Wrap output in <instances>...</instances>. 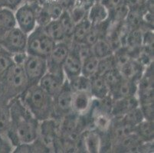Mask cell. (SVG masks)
I'll return each instance as SVG.
<instances>
[{
  "label": "cell",
  "instance_id": "1",
  "mask_svg": "<svg viewBox=\"0 0 154 153\" xmlns=\"http://www.w3.org/2000/svg\"><path fill=\"white\" fill-rule=\"evenodd\" d=\"M11 123L6 135L12 145L32 143L38 138L39 121L24 106L19 97L9 102Z\"/></svg>",
  "mask_w": 154,
  "mask_h": 153
},
{
  "label": "cell",
  "instance_id": "2",
  "mask_svg": "<svg viewBox=\"0 0 154 153\" xmlns=\"http://www.w3.org/2000/svg\"><path fill=\"white\" fill-rule=\"evenodd\" d=\"M18 97L39 122L54 118L53 98L38 84L28 87Z\"/></svg>",
  "mask_w": 154,
  "mask_h": 153
},
{
  "label": "cell",
  "instance_id": "3",
  "mask_svg": "<svg viewBox=\"0 0 154 153\" xmlns=\"http://www.w3.org/2000/svg\"><path fill=\"white\" fill-rule=\"evenodd\" d=\"M29 87L23 67L15 63L0 78V99L7 101L20 96Z\"/></svg>",
  "mask_w": 154,
  "mask_h": 153
},
{
  "label": "cell",
  "instance_id": "4",
  "mask_svg": "<svg viewBox=\"0 0 154 153\" xmlns=\"http://www.w3.org/2000/svg\"><path fill=\"white\" fill-rule=\"evenodd\" d=\"M55 45V42L48 35L43 27L37 25L28 35L26 53L47 59Z\"/></svg>",
  "mask_w": 154,
  "mask_h": 153
},
{
  "label": "cell",
  "instance_id": "5",
  "mask_svg": "<svg viewBox=\"0 0 154 153\" xmlns=\"http://www.w3.org/2000/svg\"><path fill=\"white\" fill-rule=\"evenodd\" d=\"M39 6L41 5L24 2L14 12L16 26L27 35L37 26L36 15Z\"/></svg>",
  "mask_w": 154,
  "mask_h": 153
},
{
  "label": "cell",
  "instance_id": "6",
  "mask_svg": "<svg viewBox=\"0 0 154 153\" xmlns=\"http://www.w3.org/2000/svg\"><path fill=\"white\" fill-rule=\"evenodd\" d=\"M28 35L16 26L0 38V44L9 54L26 52Z\"/></svg>",
  "mask_w": 154,
  "mask_h": 153
},
{
  "label": "cell",
  "instance_id": "7",
  "mask_svg": "<svg viewBox=\"0 0 154 153\" xmlns=\"http://www.w3.org/2000/svg\"><path fill=\"white\" fill-rule=\"evenodd\" d=\"M29 86L38 84L43 76L48 71L47 59L28 54L22 64Z\"/></svg>",
  "mask_w": 154,
  "mask_h": 153
},
{
  "label": "cell",
  "instance_id": "8",
  "mask_svg": "<svg viewBox=\"0 0 154 153\" xmlns=\"http://www.w3.org/2000/svg\"><path fill=\"white\" fill-rule=\"evenodd\" d=\"M73 93L74 92L70 87L68 81L65 79L61 90L53 99L54 119L60 120L64 116L72 113Z\"/></svg>",
  "mask_w": 154,
  "mask_h": 153
},
{
  "label": "cell",
  "instance_id": "9",
  "mask_svg": "<svg viewBox=\"0 0 154 153\" xmlns=\"http://www.w3.org/2000/svg\"><path fill=\"white\" fill-rule=\"evenodd\" d=\"M71 49V43L61 41L55 43L54 48L47 58L48 71L56 74H64L62 66Z\"/></svg>",
  "mask_w": 154,
  "mask_h": 153
},
{
  "label": "cell",
  "instance_id": "10",
  "mask_svg": "<svg viewBox=\"0 0 154 153\" xmlns=\"http://www.w3.org/2000/svg\"><path fill=\"white\" fill-rule=\"evenodd\" d=\"M58 137V125L56 120L51 118L41 121L38 126V139L47 147L50 151H55L56 141Z\"/></svg>",
  "mask_w": 154,
  "mask_h": 153
},
{
  "label": "cell",
  "instance_id": "11",
  "mask_svg": "<svg viewBox=\"0 0 154 153\" xmlns=\"http://www.w3.org/2000/svg\"><path fill=\"white\" fill-rule=\"evenodd\" d=\"M65 79L66 78L64 74H56L47 71L39 81L38 85L54 99L62 88Z\"/></svg>",
  "mask_w": 154,
  "mask_h": 153
},
{
  "label": "cell",
  "instance_id": "12",
  "mask_svg": "<svg viewBox=\"0 0 154 153\" xmlns=\"http://www.w3.org/2000/svg\"><path fill=\"white\" fill-rule=\"evenodd\" d=\"M140 106L139 101L136 96L114 99L113 101L111 109V116L113 118H120L127 112Z\"/></svg>",
  "mask_w": 154,
  "mask_h": 153
},
{
  "label": "cell",
  "instance_id": "13",
  "mask_svg": "<svg viewBox=\"0 0 154 153\" xmlns=\"http://www.w3.org/2000/svg\"><path fill=\"white\" fill-rule=\"evenodd\" d=\"M82 61L75 50L71 47L70 52L67 56L62 66L63 72L65 78L69 80L80 75L82 73Z\"/></svg>",
  "mask_w": 154,
  "mask_h": 153
},
{
  "label": "cell",
  "instance_id": "14",
  "mask_svg": "<svg viewBox=\"0 0 154 153\" xmlns=\"http://www.w3.org/2000/svg\"><path fill=\"white\" fill-rule=\"evenodd\" d=\"M137 91V81L123 78L117 86L110 91V95L112 99L114 100V99H121V98L136 96Z\"/></svg>",
  "mask_w": 154,
  "mask_h": 153
},
{
  "label": "cell",
  "instance_id": "15",
  "mask_svg": "<svg viewBox=\"0 0 154 153\" xmlns=\"http://www.w3.org/2000/svg\"><path fill=\"white\" fill-rule=\"evenodd\" d=\"M117 69L120 71L123 78L138 82L145 67L137 59L134 58Z\"/></svg>",
  "mask_w": 154,
  "mask_h": 153
},
{
  "label": "cell",
  "instance_id": "16",
  "mask_svg": "<svg viewBox=\"0 0 154 153\" xmlns=\"http://www.w3.org/2000/svg\"><path fill=\"white\" fill-rule=\"evenodd\" d=\"M90 92L78 91L73 93L72 109L74 113L82 115L90 108L92 101Z\"/></svg>",
  "mask_w": 154,
  "mask_h": 153
},
{
  "label": "cell",
  "instance_id": "17",
  "mask_svg": "<svg viewBox=\"0 0 154 153\" xmlns=\"http://www.w3.org/2000/svg\"><path fill=\"white\" fill-rule=\"evenodd\" d=\"M90 93L94 99H102L110 94V89L103 76L97 74L90 78Z\"/></svg>",
  "mask_w": 154,
  "mask_h": 153
},
{
  "label": "cell",
  "instance_id": "18",
  "mask_svg": "<svg viewBox=\"0 0 154 153\" xmlns=\"http://www.w3.org/2000/svg\"><path fill=\"white\" fill-rule=\"evenodd\" d=\"M85 151L96 153L100 151V136L99 133L94 130L84 131L81 134Z\"/></svg>",
  "mask_w": 154,
  "mask_h": 153
},
{
  "label": "cell",
  "instance_id": "19",
  "mask_svg": "<svg viewBox=\"0 0 154 153\" xmlns=\"http://www.w3.org/2000/svg\"><path fill=\"white\" fill-rule=\"evenodd\" d=\"M87 16L92 25H97L107 20L108 12L100 2H97L89 8Z\"/></svg>",
  "mask_w": 154,
  "mask_h": 153
},
{
  "label": "cell",
  "instance_id": "20",
  "mask_svg": "<svg viewBox=\"0 0 154 153\" xmlns=\"http://www.w3.org/2000/svg\"><path fill=\"white\" fill-rule=\"evenodd\" d=\"M47 35L55 43L61 41H67V37L62 25L58 19L52 20L43 27Z\"/></svg>",
  "mask_w": 154,
  "mask_h": 153
},
{
  "label": "cell",
  "instance_id": "21",
  "mask_svg": "<svg viewBox=\"0 0 154 153\" xmlns=\"http://www.w3.org/2000/svg\"><path fill=\"white\" fill-rule=\"evenodd\" d=\"M134 133L143 142H152L154 137L153 121L143 120L134 127Z\"/></svg>",
  "mask_w": 154,
  "mask_h": 153
},
{
  "label": "cell",
  "instance_id": "22",
  "mask_svg": "<svg viewBox=\"0 0 154 153\" xmlns=\"http://www.w3.org/2000/svg\"><path fill=\"white\" fill-rule=\"evenodd\" d=\"M15 27H16V22L14 12L8 8H0V38Z\"/></svg>",
  "mask_w": 154,
  "mask_h": 153
},
{
  "label": "cell",
  "instance_id": "23",
  "mask_svg": "<svg viewBox=\"0 0 154 153\" xmlns=\"http://www.w3.org/2000/svg\"><path fill=\"white\" fill-rule=\"evenodd\" d=\"M91 26L92 25L90 21L88 20V16L75 24V29H74L72 36H71V43H82L84 42V40L88 35V32L90 31Z\"/></svg>",
  "mask_w": 154,
  "mask_h": 153
},
{
  "label": "cell",
  "instance_id": "24",
  "mask_svg": "<svg viewBox=\"0 0 154 153\" xmlns=\"http://www.w3.org/2000/svg\"><path fill=\"white\" fill-rule=\"evenodd\" d=\"M93 54L98 59L113 54V50L105 37H100L91 46Z\"/></svg>",
  "mask_w": 154,
  "mask_h": 153
},
{
  "label": "cell",
  "instance_id": "25",
  "mask_svg": "<svg viewBox=\"0 0 154 153\" xmlns=\"http://www.w3.org/2000/svg\"><path fill=\"white\" fill-rule=\"evenodd\" d=\"M144 10L138 9H129L128 14L124 21V25L128 28L129 30L135 29H140L142 27L143 21V14Z\"/></svg>",
  "mask_w": 154,
  "mask_h": 153
},
{
  "label": "cell",
  "instance_id": "26",
  "mask_svg": "<svg viewBox=\"0 0 154 153\" xmlns=\"http://www.w3.org/2000/svg\"><path fill=\"white\" fill-rule=\"evenodd\" d=\"M129 12V8L125 3L122 2L117 6L113 8L111 10L108 11V17L107 19L111 24H118L124 22Z\"/></svg>",
  "mask_w": 154,
  "mask_h": 153
},
{
  "label": "cell",
  "instance_id": "27",
  "mask_svg": "<svg viewBox=\"0 0 154 153\" xmlns=\"http://www.w3.org/2000/svg\"><path fill=\"white\" fill-rule=\"evenodd\" d=\"M11 123V115L9 103L0 99V134H5Z\"/></svg>",
  "mask_w": 154,
  "mask_h": 153
},
{
  "label": "cell",
  "instance_id": "28",
  "mask_svg": "<svg viewBox=\"0 0 154 153\" xmlns=\"http://www.w3.org/2000/svg\"><path fill=\"white\" fill-rule=\"evenodd\" d=\"M98 60L99 59L93 54L82 61L81 74L86 78H91L94 75L97 74Z\"/></svg>",
  "mask_w": 154,
  "mask_h": 153
},
{
  "label": "cell",
  "instance_id": "29",
  "mask_svg": "<svg viewBox=\"0 0 154 153\" xmlns=\"http://www.w3.org/2000/svg\"><path fill=\"white\" fill-rule=\"evenodd\" d=\"M120 119L126 125L134 128L137 125L139 124L140 122H142L144 120V117L143 116V113L139 106L127 112L125 115H124Z\"/></svg>",
  "mask_w": 154,
  "mask_h": 153
},
{
  "label": "cell",
  "instance_id": "30",
  "mask_svg": "<svg viewBox=\"0 0 154 153\" xmlns=\"http://www.w3.org/2000/svg\"><path fill=\"white\" fill-rule=\"evenodd\" d=\"M67 81L73 92H78V91L90 92V78L80 74Z\"/></svg>",
  "mask_w": 154,
  "mask_h": 153
},
{
  "label": "cell",
  "instance_id": "31",
  "mask_svg": "<svg viewBox=\"0 0 154 153\" xmlns=\"http://www.w3.org/2000/svg\"><path fill=\"white\" fill-rule=\"evenodd\" d=\"M58 20L61 22L64 32H65L67 41H70V42H71V36H72L73 31H74V29H75V23L73 21L72 18H71L69 11L64 9V12L61 15V16L59 17Z\"/></svg>",
  "mask_w": 154,
  "mask_h": 153
},
{
  "label": "cell",
  "instance_id": "32",
  "mask_svg": "<svg viewBox=\"0 0 154 153\" xmlns=\"http://www.w3.org/2000/svg\"><path fill=\"white\" fill-rule=\"evenodd\" d=\"M102 76H103V79H104L107 85L108 86L110 91L115 87L117 84L120 82V81L123 79L122 75H121L120 71L117 69V67H114L113 69L107 71Z\"/></svg>",
  "mask_w": 154,
  "mask_h": 153
},
{
  "label": "cell",
  "instance_id": "33",
  "mask_svg": "<svg viewBox=\"0 0 154 153\" xmlns=\"http://www.w3.org/2000/svg\"><path fill=\"white\" fill-rule=\"evenodd\" d=\"M114 67H116V62L113 54L99 59L98 66H97V74L103 75L104 73L113 69Z\"/></svg>",
  "mask_w": 154,
  "mask_h": 153
},
{
  "label": "cell",
  "instance_id": "34",
  "mask_svg": "<svg viewBox=\"0 0 154 153\" xmlns=\"http://www.w3.org/2000/svg\"><path fill=\"white\" fill-rule=\"evenodd\" d=\"M13 64L12 54L3 50L0 53V78L5 74L8 69Z\"/></svg>",
  "mask_w": 154,
  "mask_h": 153
},
{
  "label": "cell",
  "instance_id": "35",
  "mask_svg": "<svg viewBox=\"0 0 154 153\" xmlns=\"http://www.w3.org/2000/svg\"><path fill=\"white\" fill-rule=\"evenodd\" d=\"M24 2L25 0H0V8H8L15 12Z\"/></svg>",
  "mask_w": 154,
  "mask_h": 153
},
{
  "label": "cell",
  "instance_id": "36",
  "mask_svg": "<svg viewBox=\"0 0 154 153\" xmlns=\"http://www.w3.org/2000/svg\"><path fill=\"white\" fill-rule=\"evenodd\" d=\"M5 134H0V153H8L12 151L13 148L12 142Z\"/></svg>",
  "mask_w": 154,
  "mask_h": 153
},
{
  "label": "cell",
  "instance_id": "37",
  "mask_svg": "<svg viewBox=\"0 0 154 153\" xmlns=\"http://www.w3.org/2000/svg\"><path fill=\"white\" fill-rule=\"evenodd\" d=\"M144 120L153 121V103L140 105Z\"/></svg>",
  "mask_w": 154,
  "mask_h": 153
},
{
  "label": "cell",
  "instance_id": "38",
  "mask_svg": "<svg viewBox=\"0 0 154 153\" xmlns=\"http://www.w3.org/2000/svg\"><path fill=\"white\" fill-rule=\"evenodd\" d=\"M146 1V0H124L129 9H138V10L145 9L144 6H145Z\"/></svg>",
  "mask_w": 154,
  "mask_h": 153
},
{
  "label": "cell",
  "instance_id": "39",
  "mask_svg": "<svg viewBox=\"0 0 154 153\" xmlns=\"http://www.w3.org/2000/svg\"><path fill=\"white\" fill-rule=\"evenodd\" d=\"M154 35L152 30H146L142 34V45H153Z\"/></svg>",
  "mask_w": 154,
  "mask_h": 153
},
{
  "label": "cell",
  "instance_id": "40",
  "mask_svg": "<svg viewBox=\"0 0 154 153\" xmlns=\"http://www.w3.org/2000/svg\"><path fill=\"white\" fill-rule=\"evenodd\" d=\"M100 3L106 8L107 12L113 8H115L116 6L120 4L122 2H124V0H100Z\"/></svg>",
  "mask_w": 154,
  "mask_h": 153
},
{
  "label": "cell",
  "instance_id": "41",
  "mask_svg": "<svg viewBox=\"0 0 154 153\" xmlns=\"http://www.w3.org/2000/svg\"><path fill=\"white\" fill-rule=\"evenodd\" d=\"M59 3L62 5L63 8L66 10H71L75 6L76 0H58Z\"/></svg>",
  "mask_w": 154,
  "mask_h": 153
},
{
  "label": "cell",
  "instance_id": "42",
  "mask_svg": "<svg viewBox=\"0 0 154 153\" xmlns=\"http://www.w3.org/2000/svg\"><path fill=\"white\" fill-rule=\"evenodd\" d=\"M25 2L30 4H34V5H42L43 4V0H25Z\"/></svg>",
  "mask_w": 154,
  "mask_h": 153
},
{
  "label": "cell",
  "instance_id": "43",
  "mask_svg": "<svg viewBox=\"0 0 154 153\" xmlns=\"http://www.w3.org/2000/svg\"><path fill=\"white\" fill-rule=\"evenodd\" d=\"M3 50H5V49L3 48V47H2V46H1V44H0V53L2 52V51H3Z\"/></svg>",
  "mask_w": 154,
  "mask_h": 153
}]
</instances>
